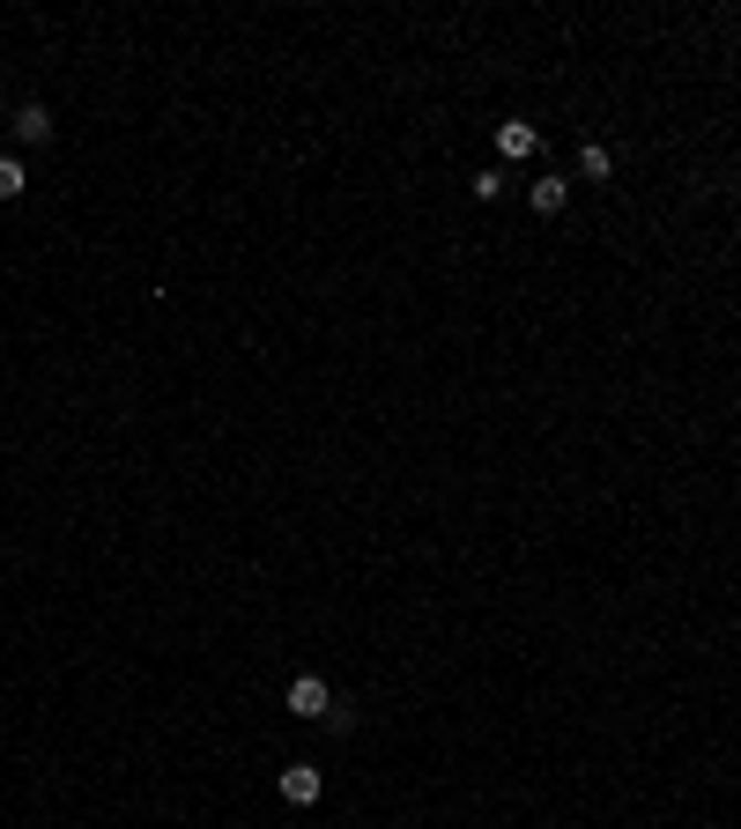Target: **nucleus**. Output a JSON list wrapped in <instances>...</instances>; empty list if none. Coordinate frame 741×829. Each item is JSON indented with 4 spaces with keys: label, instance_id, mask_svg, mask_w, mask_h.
Instances as JSON below:
<instances>
[{
    "label": "nucleus",
    "instance_id": "20e7f679",
    "mask_svg": "<svg viewBox=\"0 0 741 829\" xmlns=\"http://www.w3.org/2000/svg\"><path fill=\"white\" fill-rule=\"evenodd\" d=\"M8 126H15V141H30V148H45V141H52V112H45L38 97L15 104V119H8Z\"/></svg>",
    "mask_w": 741,
    "mask_h": 829
},
{
    "label": "nucleus",
    "instance_id": "f03ea898",
    "mask_svg": "<svg viewBox=\"0 0 741 829\" xmlns=\"http://www.w3.org/2000/svg\"><path fill=\"white\" fill-rule=\"evenodd\" d=\"M526 208H534V216H564V208H571V178L542 171L534 186H526Z\"/></svg>",
    "mask_w": 741,
    "mask_h": 829
},
{
    "label": "nucleus",
    "instance_id": "6e6552de",
    "mask_svg": "<svg viewBox=\"0 0 741 829\" xmlns=\"http://www.w3.org/2000/svg\"><path fill=\"white\" fill-rule=\"evenodd\" d=\"M468 193L482 200V208H490V200H504V171H474V178H468Z\"/></svg>",
    "mask_w": 741,
    "mask_h": 829
},
{
    "label": "nucleus",
    "instance_id": "423d86ee",
    "mask_svg": "<svg viewBox=\"0 0 741 829\" xmlns=\"http://www.w3.org/2000/svg\"><path fill=\"white\" fill-rule=\"evenodd\" d=\"M578 171L608 186V178H616V156H608V141H578Z\"/></svg>",
    "mask_w": 741,
    "mask_h": 829
},
{
    "label": "nucleus",
    "instance_id": "0eeeda50",
    "mask_svg": "<svg viewBox=\"0 0 741 829\" xmlns=\"http://www.w3.org/2000/svg\"><path fill=\"white\" fill-rule=\"evenodd\" d=\"M30 171H23V156H0V200H23Z\"/></svg>",
    "mask_w": 741,
    "mask_h": 829
},
{
    "label": "nucleus",
    "instance_id": "39448f33",
    "mask_svg": "<svg viewBox=\"0 0 741 829\" xmlns=\"http://www.w3.org/2000/svg\"><path fill=\"white\" fill-rule=\"evenodd\" d=\"M534 148H542V134H534L526 119H504V126H497V156H504V164H519V156H534Z\"/></svg>",
    "mask_w": 741,
    "mask_h": 829
},
{
    "label": "nucleus",
    "instance_id": "f257e3e1",
    "mask_svg": "<svg viewBox=\"0 0 741 829\" xmlns=\"http://www.w3.org/2000/svg\"><path fill=\"white\" fill-rule=\"evenodd\" d=\"M282 704H290V718H326V711H334V689H326L320 674H296V682L282 689Z\"/></svg>",
    "mask_w": 741,
    "mask_h": 829
},
{
    "label": "nucleus",
    "instance_id": "7ed1b4c3",
    "mask_svg": "<svg viewBox=\"0 0 741 829\" xmlns=\"http://www.w3.org/2000/svg\"><path fill=\"white\" fill-rule=\"evenodd\" d=\"M320 793H326V778L312 763H290V770H282V800L290 807H320Z\"/></svg>",
    "mask_w": 741,
    "mask_h": 829
}]
</instances>
